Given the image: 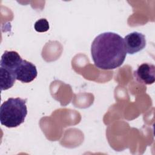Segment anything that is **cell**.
Returning a JSON list of instances; mask_svg holds the SVG:
<instances>
[{"label": "cell", "instance_id": "5b68a950", "mask_svg": "<svg viewBox=\"0 0 155 155\" xmlns=\"http://www.w3.org/2000/svg\"><path fill=\"white\" fill-rule=\"evenodd\" d=\"M136 80L141 84L150 85L155 81V67L150 63H143L140 65L134 71Z\"/></svg>", "mask_w": 155, "mask_h": 155}, {"label": "cell", "instance_id": "3957f363", "mask_svg": "<svg viewBox=\"0 0 155 155\" xmlns=\"http://www.w3.org/2000/svg\"><path fill=\"white\" fill-rule=\"evenodd\" d=\"M124 40L126 51L130 54L140 51L146 46L145 35L137 31H133L126 35Z\"/></svg>", "mask_w": 155, "mask_h": 155}, {"label": "cell", "instance_id": "ba28073f", "mask_svg": "<svg viewBox=\"0 0 155 155\" xmlns=\"http://www.w3.org/2000/svg\"><path fill=\"white\" fill-rule=\"evenodd\" d=\"M35 30L38 32H45L49 29V24L45 18L38 20L34 24Z\"/></svg>", "mask_w": 155, "mask_h": 155}, {"label": "cell", "instance_id": "7a4b0ae2", "mask_svg": "<svg viewBox=\"0 0 155 155\" xmlns=\"http://www.w3.org/2000/svg\"><path fill=\"white\" fill-rule=\"evenodd\" d=\"M27 114L26 99L10 97L0 107L1 124L7 128H15L22 124Z\"/></svg>", "mask_w": 155, "mask_h": 155}, {"label": "cell", "instance_id": "6da1fadb", "mask_svg": "<svg viewBox=\"0 0 155 155\" xmlns=\"http://www.w3.org/2000/svg\"><path fill=\"white\" fill-rule=\"evenodd\" d=\"M91 54L97 68L105 70L116 69L122 65L126 58L124 38L114 32L101 33L91 44Z\"/></svg>", "mask_w": 155, "mask_h": 155}, {"label": "cell", "instance_id": "8992f818", "mask_svg": "<svg viewBox=\"0 0 155 155\" xmlns=\"http://www.w3.org/2000/svg\"><path fill=\"white\" fill-rule=\"evenodd\" d=\"M22 59L18 52L15 51H5L1 56L0 67L15 71L21 64Z\"/></svg>", "mask_w": 155, "mask_h": 155}, {"label": "cell", "instance_id": "277c9868", "mask_svg": "<svg viewBox=\"0 0 155 155\" xmlns=\"http://www.w3.org/2000/svg\"><path fill=\"white\" fill-rule=\"evenodd\" d=\"M15 73L16 79L23 83H29L33 81L38 75L35 65L27 60H22Z\"/></svg>", "mask_w": 155, "mask_h": 155}, {"label": "cell", "instance_id": "52a82bcc", "mask_svg": "<svg viewBox=\"0 0 155 155\" xmlns=\"http://www.w3.org/2000/svg\"><path fill=\"white\" fill-rule=\"evenodd\" d=\"M16 78L14 71L0 67L1 90H7L12 87Z\"/></svg>", "mask_w": 155, "mask_h": 155}]
</instances>
